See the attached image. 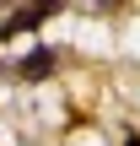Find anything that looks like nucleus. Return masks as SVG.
I'll use <instances>...</instances> for the list:
<instances>
[{
	"label": "nucleus",
	"mask_w": 140,
	"mask_h": 146,
	"mask_svg": "<svg viewBox=\"0 0 140 146\" xmlns=\"http://www.w3.org/2000/svg\"><path fill=\"white\" fill-rule=\"evenodd\" d=\"M49 70H54V54H43V49L32 60H22V76H49Z\"/></svg>",
	"instance_id": "nucleus-2"
},
{
	"label": "nucleus",
	"mask_w": 140,
	"mask_h": 146,
	"mask_svg": "<svg viewBox=\"0 0 140 146\" xmlns=\"http://www.w3.org/2000/svg\"><path fill=\"white\" fill-rule=\"evenodd\" d=\"M124 146H140V135H129V141H124Z\"/></svg>",
	"instance_id": "nucleus-3"
},
{
	"label": "nucleus",
	"mask_w": 140,
	"mask_h": 146,
	"mask_svg": "<svg viewBox=\"0 0 140 146\" xmlns=\"http://www.w3.org/2000/svg\"><path fill=\"white\" fill-rule=\"evenodd\" d=\"M59 11V0H32V5H22V11H11L5 22H0V38H16V33H32L43 16H54Z\"/></svg>",
	"instance_id": "nucleus-1"
}]
</instances>
